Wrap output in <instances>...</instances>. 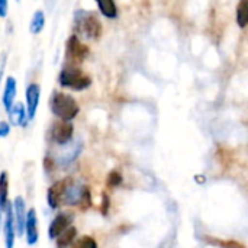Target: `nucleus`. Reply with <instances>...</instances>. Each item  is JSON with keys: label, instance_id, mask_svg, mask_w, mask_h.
<instances>
[{"label": "nucleus", "instance_id": "29", "mask_svg": "<svg viewBox=\"0 0 248 248\" xmlns=\"http://www.w3.org/2000/svg\"><path fill=\"white\" fill-rule=\"evenodd\" d=\"M16 1H19V0H16Z\"/></svg>", "mask_w": 248, "mask_h": 248}, {"label": "nucleus", "instance_id": "12", "mask_svg": "<svg viewBox=\"0 0 248 248\" xmlns=\"http://www.w3.org/2000/svg\"><path fill=\"white\" fill-rule=\"evenodd\" d=\"M65 187V179L54 182L46 190V203L52 211H57L62 205V193Z\"/></svg>", "mask_w": 248, "mask_h": 248}, {"label": "nucleus", "instance_id": "23", "mask_svg": "<svg viewBox=\"0 0 248 248\" xmlns=\"http://www.w3.org/2000/svg\"><path fill=\"white\" fill-rule=\"evenodd\" d=\"M55 166H57L55 158H54V157H51L49 154H46V155H45V158H44V171H45L46 174H51V173L54 171Z\"/></svg>", "mask_w": 248, "mask_h": 248}, {"label": "nucleus", "instance_id": "3", "mask_svg": "<svg viewBox=\"0 0 248 248\" xmlns=\"http://www.w3.org/2000/svg\"><path fill=\"white\" fill-rule=\"evenodd\" d=\"M58 84L62 89H68L73 92H83L92 86V77L86 74L80 65L67 62L60 70Z\"/></svg>", "mask_w": 248, "mask_h": 248}, {"label": "nucleus", "instance_id": "19", "mask_svg": "<svg viewBox=\"0 0 248 248\" xmlns=\"http://www.w3.org/2000/svg\"><path fill=\"white\" fill-rule=\"evenodd\" d=\"M45 23H46V19H45V13L42 10H36L32 17H31V22H29V32L32 35H39L44 28H45Z\"/></svg>", "mask_w": 248, "mask_h": 248}, {"label": "nucleus", "instance_id": "5", "mask_svg": "<svg viewBox=\"0 0 248 248\" xmlns=\"http://www.w3.org/2000/svg\"><path fill=\"white\" fill-rule=\"evenodd\" d=\"M73 138H74V125L71 122L55 121L48 129V140L58 147L68 145L70 142H73Z\"/></svg>", "mask_w": 248, "mask_h": 248}, {"label": "nucleus", "instance_id": "20", "mask_svg": "<svg viewBox=\"0 0 248 248\" xmlns=\"http://www.w3.org/2000/svg\"><path fill=\"white\" fill-rule=\"evenodd\" d=\"M235 19H237V25L244 29L248 26V0H241L237 6L235 10Z\"/></svg>", "mask_w": 248, "mask_h": 248}, {"label": "nucleus", "instance_id": "8", "mask_svg": "<svg viewBox=\"0 0 248 248\" xmlns=\"http://www.w3.org/2000/svg\"><path fill=\"white\" fill-rule=\"evenodd\" d=\"M16 224H15V215H13V203L9 202L6 212H4V219H3V235H4V248L15 247L16 241Z\"/></svg>", "mask_w": 248, "mask_h": 248}, {"label": "nucleus", "instance_id": "21", "mask_svg": "<svg viewBox=\"0 0 248 248\" xmlns=\"http://www.w3.org/2000/svg\"><path fill=\"white\" fill-rule=\"evenodd\" d=\"M71 248H99L97 243L93 237L90 235H84L78 240H76V243L71 246Z\"/></svg>", "mask_w": 248, "mask_h": 248}, {"label": "nucleus", "instance_id": "4", "mask_svg": "<svg viewBox=\"0 0 248 248\" xmlns=\"http://www.w3.org/2000/svg\"><path fill=\"white\" fill-rule=\"evenodd\" d=\"M90 54V48L76 35H70L65 41V60L70 64L80 65Z\"/></svg>", "mask_w": 248, "mask_h": 248}, {"label": "nucleus", "instance_id": "26", "mask_svg": "<svg viewBox=\"0 0 248 248\" xmlns=\"http://www.w3.org/2000/svg\"><path fill=\"white\" fill-rule=\"evenodd\" d=\"M6 61H7V54H6V52H1V55H0V81H1L3 73H4Z\"/></svg>", "mask_w": 248, "mask_h": 248}, {"label": "nucleus", "instance_id": "17", "mask_svg": "<svg viewBox=\"0 0 248 248\" xmlns=\"http://www.w3.org/2000/svg\"><path fill=\"white\" fill-rule=\"evenodd\" d=\"M9 174L7 171L0 173V211L6 212L9 205Z\"/></svg>", "mask_w": 248, "mask_h": 248}, {"label": "nucleus", "instance_id": "13", "mask_svg": "<svg viewBox=\"0 0 248 248\" xmlns=\"http://www.w3.org/2000/svg\"><path fill=\"white\" fill-rule=\"evenodd\" d=\"M25 235H26V243L28 246H35L39 240V228H38V217L36 211L33 208L28 209V217H26V225H25Z\"/></svg>", "mask_w": 248, "mask_h": 248}, {"label": "nucleus", "instance_id": "14", "mask_svg": "<svg viewBox=\"0 0 248 248\" xmlns=\"http://www.w3.org/2000/svg\"><path fill=\"white\" fill-rule=\"evenodd\" d=\"M16 94H17V81L13 76H9L4 81V89H3V96H1V103L6 112L12 109V106L16 103Z\"/></svg>", "mask_w": 248, "mask_h": 248}, {"label": "nucleus", "instance_id": "9", "mask_svg": "<svg viewBox=\"0 0 248 248\" xmlns=\"http://www.w3.org/2000/svg\"><path fill=\"white\" fill-rule=\"evenodd\" d=\"M26 96V112H28V119L29 122L35 119L36 116V110L39 106V100H41V86L38 83H31L26 87L25 92Z\"/></svg>", "mask_w": 248, "mask_h": 248}, {"label": "nucleus", "instance_id": "10", "mask_svg": "<svg viewBox=\"0 0 248 248\" xmlns=\"http://www.w3.org/2000/svg\"><path fill=\"white\" fill-rule=\"evenodd\" d=\"M64 150L58 154V157H55V161L57 164L65 167V166H70L73 164L78 155L81 154V150H83V144L81 141H76V142H70L68 145L62 147Z\"/></svg>", "mask_w": 248, "mask_h": 248}, {"label": "nucleus", "instance_id": "11", "mask_svg": "<svg viewBox=\"0 0 248 248\" xmlns=\"http://www.w3.org/2000/svg\"><path fill=\"white\" fill-rule=\"evenodd\" d=\"M13 203V215H15V224H16V232L17 235L22 237L25 234V225H26V217H28V209L25 199L22 196H16Z\"/></svg>", "mask_w": 248, "mask_h": 248}, {"label": "nucleus", "instance_id": "22", "mask_svg": "<svg viewBox=\"0 0 248 248\" xmlns=\"http://www.w3.org/2000/svg\"><path fill=\"white\" fill-rule=\"evenodd\" d=\"M121 183H122V174H121L119 171L113 170V171H110V173L108 174L106 185H108L109 187H118Z\"/></svg>", "mask_w": 248, "mask_h": 248}, {"label": "nucleus", "instance_id": "28", "mask_svg": "<svg viewBox=\"0 0 248 248\" xmlns=\"http://www.w3.org/2000/svg\"><path fill=\"white\" fill-rule=\"evenodd\" d=\"M225 248H244V247H241L240 244H235V243H227V244H225Z\"/></svg>", "mask_w": 248, "mask_h": 248}, {"label": "nucleus", "instance_id": "1", "mask_svg": "<svg viewBox=\"0 0 248 248\" xmlns=\"http://www.w3.org/2000/svg\"><path fill=\"white\" fill-rule=\"evenodd\" d=\"M74 33L78 38H84L89 41L100 39L103 33V25L97 13L84 9H77L74 13Z\"/></svg>", "mask_w": 248, "mask_h": 248}, {"label": "nucleus", "instance_id": "7", "mask_svg": "<svg viewBox=\"0 0 248 248\" xmlns=\"http://www.w3.org/2000/svg\"><path fill=\"white\" fill-rule=\"evenodd\" d=\"M74 221V215L70 212H60L54 217V219L49 222L48 227V237L49 240H57V237H60L68 227H71Z\"/></svg>", "mask_w": 248, "mask_h": 248}, {"label": "nucleus", "instance_id": "25", "mask_svg": "<svg viewBox=\"0 0 248 248\" xmlns=\"http://www.w3.org/2000/svg\"><path fill=\"white\" fill-rule=\"evenodd\" d=\"M9 13V0H0V17H6Z\"/></svg>", "mask_w": 248, "mask_h": 248}, {"label": "nucleus", "instance_id": "15", "mask_svg": "<svg viewBox=\"0 0 248 248\" xmlns=\"http://www.w3.org/2000/svg\"><path fill=\"white\" fill-rule=\"evenodd\" d=\"M9 115V124L15 125V126H22L25 128L29 122L28 119V112H26V106L22 102H16L12 109L7 112Z\"/></svg>", "mask_w": 248, "mask_h": 248}, {"label": "nucleus", "instance_id": "6", "mask_svg": "<svg viewBox=\"0 0 248 248\" xmlns=\"http://www.w3.org/2000/svg\"><path fill=\"white\" fill-rule=\"evenodd\" d=\"M89 186L81 183L80 180H74L67 177L65 179V187L62 193V203L68 206H80L81 198Z\"/></svg>", "mask_w": 248, "mask_h": 248}, {"label": "nucleus", "instance_id": "24", "mask_svg": "<svg viewBox=\"0 0 248 248\" xmlns=\"http://www.w3.org/2000/svg\"><path fill=\"white\" fill-rule=\"evenodd\" d=\"M10 134V124L7 121H0V138H6Z\"/></svg>", "mask_w": 248, "mask_h": 248}, {"label": "nucleus", "instance_id": "16", "mask_svg": "<svg viewBox=\"0 0 248 248\" xmlns=\"http://www.w3.org/2000/svg\"><path fill=\"white\" fill-rule=\"evenodd\" d=\"M76 240H77V228L71 225L60 237H57L55 244H57V248H68L76 243Z\"/></svg>", "mask_w": 248, "mask_h": 248}, {"label": "nucleus", "instance_id": "27", "mask_svg": "<svg viewBox=\"0 0 248 248\" xmlns=\"http://www.w3.org/2000/svg\"><path fill=\"white\" fill-rule=\"evenodd\" d=\"M103 203H102V214L103 215H106V212H108V206H109V198L106 196V195H103V201H102Z\"/></svg>", "mask_w": 248, "mask_h": 248}, {"label": "nucleus", "instance_id": "2", "mask_svg": "<svg viewBox=\"0 0 248 248\" xmlns=\"http://www.w3.org/2000/svg\"><path fill=\"white\" fill-rule=\"evenodd\" d=\"M49 109L51 113L58 119L64 122H71L74 121L78 113H80V105L77 100L64 92H52L49 97Z\"/></svg>", "mask_w": 248, "mask_h": 248}, {"label": "nucleus", "instance_id": "18", "mask_svg": "<svg viewBox=\"0 0 248 248\" xmlns=\"http://www.w3.org/2000/svg\"><path fill=\"white\" fill-rule=\"evenodd\" d=\"M97 4L99 12L108 17V19H116L118 17V6L115 0H94Z\"/></svg>", "mask_w": 248, "mask_h": 248}]
</instances>
